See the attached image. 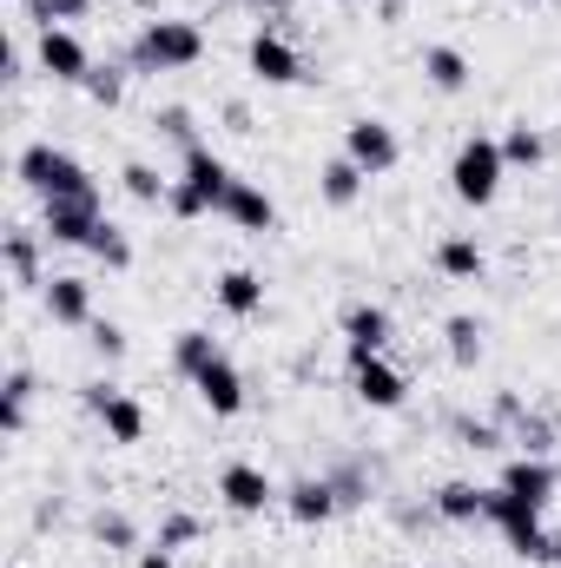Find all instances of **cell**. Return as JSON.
Here are the masks:
<instances>
[{"label":"cell","instance_id":"41","mask_svg":"<svg viewBox=\"0 0 561 568\" xmlns=\"http://www.w3.org/2000/svg\"><path fill=\"white\" fill-rule=\"evenodd\" d=\"M140 568H172V549H159V542H152V549H140Z\"/></svg>","mask_w":561,"mask_h":568},{"label":"cell","instance_id":"18","mask_svg":"<svg viewBox=\"0 0 561 568\" xmlns=\"http://www.w3.org/2000/svg\"><path fill=\"white\" fill-rule=\"evenodd\" d=\"M422 80H429L436 93H462V87L476 80V67H469V53H462V47L436 40V47H422Z\"/></svg>","mask_w":561,"mask_h":568},{"label":"cell","instance_id":"11","mask_svg":"<svg viewBox=\"0 0 561 568\" xmlns=\"http://www.w3.org/2000/svg\"><path fill=\"white\" fill-rule=\"evenodd\" d=\"M245 67H252V80H265V87H297V80H310V73H304V53H297L284 33H272V27L252 33Z\"/></svg>","mask_w":561,"mask_h":568},{"label":"cell","instance_id":"20","mask_svg":"<svg viewBox=\"0 0 561 568\" xmlns=\"http://www.w3.org/2000/svg\"><path fill=\"white\" fill-rule=\"evenodd\" d=\"M33 390H40V384H33V371H27V364H13V371H7V384H0V429H7V436H20V429H27Z\"/></svg>","mask_w":561,"mask_h":568},{"label":"cell","instance_id":"5","mask_svg":"<svg viewBox=\"0 0 561 568\" xmlns=\"http://www.w3.org/2000/svg\"><path fill=\"white\" fill-rule=\"evenodd\" d=\"M350 390H357V404H370V410H404L410 377H404L384 351H350Z\"/></svg>","mask_w":561,"mask_h":568},{"label":"cell","instance_id":"26","mask_svg":"<svg viewBox=\"0 0 561 568\" xmlns=\"http://www.w3.org/2000/svg\"><path fill=\"white\" fill-rule=\"evenodd\" d=\"M7 272H13L20 291H27V284H47V278H40V239H33L27 225H13V232H7Z\"/></svg>","mask_w":561,"mask_h":568},{"label":"cell","instance_id":"32","mask_svg":"<svg viewBox=\"0 0 561 568\" xmlns=\"http://www.w3.org/2000/svg\"><path fill=\"white\" fill-rule=\"evenodd\" d=\"M86 13H93V0H27V20L33 27H73Z\"/></svg>","mask_w":561,"mask_h":568},{"label":"cell","instance_id":"33","mask_svg":"<svg viewBox=\"0 0 561 568\" xmlns=\"http://www.w3.org/2000/svg\"><path fill=\"white\" fill-rule=\"evenodd\" d=\"M93 542H100V549H140V529H133L120 509H100V516H93Z\"/></svg>","mask_w":561,"mask_h":568},{"label":"cell","instance_id":"43","mask_svg":"<svg viewBox=\"0 0 561 568\" xmlns=\"http://www.w3.org/2000/svg\"><path fill=\"white\" fill-rule=\"evenodd\" d=\"M133 7H140V13H159V0H133Z\"/></svg>","mask_w":561,"mask_h":568},{"label":"cell","instance_id":"3","mask_svg":"<svg viewBox=\"0 0 561 568\" xmlns=\"http://www.w3.org/2000/svg\"><path fill=\"white\" fill-rule=\"evenodd\" d=\"M20 185L47 205V199H100V185H93V172L73 159V152H60L53 140H33V145H20Z\"/></svg>","mask_w":561,"mask_h":568},{"label":"cell","instance_id":"9","mask_svg":"<svg viewBox=\"0 0 561 568\" xmlns=\"http://www.w3.org/2000/svg\"><path fill=\"white\" fill-rule=\"evenodd\" d=\"M40 239H53V245H93V232L106 225V212H100V199H47L40 205Z\"/></svg>","mask_w":561,"mask_h":568},{"label":"cell","instance_id":"21","mask_svg":"<svg viewBox=\"0 0 561 568\" xmlns=\"http://www.w3.org/2000/svg\"><path fill=\"white\" fill-rule=\"evenodd\" d=\"M364 179H370V172H364L357 159H330V165L317 172V192H324V205H337V212H344V205H357V199H364Z\"/></svg>","mask_w":561,"mask_h":568},{"label":"cell","instance_id":"31","mask_svg":"<svg viewBox=\"0 0 561 568\" xmlns=\"http://www.w3.org/2000/svg\"><path fill=\"white\" fill-rule=\"evenodd\" d=\"M509 443H522V456H549V449H555V424L536 417V410H522V417L509 424Z\"/></svg>","mask_w":561,"mask_h":568},{"label":"cell","instance_id":"37","mask_svg":"<svg viewBox=\"0 0 561 568\" xmlns=\"http://www.w3.org/2000/svg\"><path fill=\"white\" fill-rule=\"evenodd\" d=\"M456 436H462V449H502L509 443L502 424H476V417H456Z\"/></svg>","mask_w":561,"mask_h":568},{"label":"cell","instance_id":"30","mask_svg":"<svg viewBox=\"0 0 561 568\" xmlns=\"http://www.w3.org/2000/svg\"><path fill=\"white\" fill-rule=\"evenodd\" d=\"M86 252H93V258H100L106 272H126V265H133V239H126V232H120L113 219H106V225L93 232V245H86Z\"/></svg>","mask_w":561,"mask_h":568},{"label":"cell","instance_id":"25","mask_svg":"<svg viewBox=\"0 0 561 568\" xmlns=\"http://www.w3.org/2000/svg\"><path fill=\"white\" fill-rule=\"evenodd\" d=\"M502 159H509V172H536V165L549 159V140H542L529 120H516V126L502 133Z\"/></svg>","mask_w":561,"mask_h":568},{"label":"cell","instance_id":"24","mask_svg":"<svg viewBox=\"0 0 561 568\" xmlns=\"http://www.w3.org/2000/svg\"><path fill=\"white\" fill-rule=\"evenodd\" d=\"M442 344H449V364H456V371H476V364H482V317L456 311V317L442 324Z\"/></svg>","mask_w":561,"mask_h":568},{"label":"cell","instance_id":"28","mask_svg":"<svg viewBox=\"0 0 561 568\" xmlns=\"http://www.w3.org/2000/svg\"><path fill=\"white\" fill-rule=\"evenodd\" d=\"M120 185H126L140 205H165V199H172V179H159V165H145V159H126V165H120Z\"/></svg>","mask_w":561,"mask_h":568},{"label":"cell","instance_id":"17","mask_svg":"<svg viewBox=\"0 0 561 568\" xmlns=\"http://www.w3.org/2000/svg\"><path fill=\"white\" fill-rule=\"evenodd\" d=\"M337 324H344V351H384V344H390V331H397L384 304H344V317H337Z\"/></svg>","mask_w":561,"mask_h":568},{"label":"cell","instance_id":"16","mask_svg":"<svg viewBox=\"0 0 561 568\" xmlns=\"http://www.w3.org/2000/svg\"><path fill=\"white\" fill-rule=\"evenodd\" d=\"M225 219H232L238 232H272V225H278V205H272V192H265L258 179H232V192H225Z\"/></svg>","mask_w":561,"mask_h":568},{"label":"cell","instance_id":"12","mask_svg":"<svg viewBox=\"0 0 561 568\" xmlns=\"http://www.w3.org/2000/svg\"><path fill=\"white\" fill-rule=\"evenodd\" d=\"M337 509H344V503H337L330 476H297V483L284 489V516H290L297 529H324V523H330Z\"/></svg>","mask_w":561,"mask_h":568},{"label":"cell","instance_id":"38","mask_svg":"<svg viewBox=\"0 0 561 568\" xmlns=\"http://www.w3.org/2000/svg\"><path fill=\"white\" fill-rule=\"evenodd\" d=\"M198 529H205V523L178 509V516H165V529H159V549H185V542H198Z\"/></svg>","mask_w":561,"mask_h":568},{"label":"cell","instance_id":"19","mask_svg":"<svg viewBox=\"0 0 561 568\" xmlns=\"http://www.w3.org/2000/svg\"><path fill=\"white\" fill-rule=\"evenodd\" d=\"M212 297H218L225 317H258V311H265V278L238 265V272H225V278L212 284Z\"/></svg>","mask_w":561,"mask_h":568},{"label":"cell","instance_id":"13","mask_svg":"<svg viewBox=\"0 0 561 568\" xmlns=\"http://www.w3.org/2000/svg\"><path fill=\"white\" fill-rule=\"evenodd\" d=\"M40 304H47V317L67 324V331H86V324H93V284L73 278V272H60V278L40 284Z\"/></svg>","mask_w":561,"mask_h":568},{"label":"cell","instance_id":"35","mask_svg":"<svg viewBox=\"0 0 561 568\" xmlns=\"http://www.w3.org/2000/svg\"><path fill=\"white\" fill-rule=\"evenodd\" d=\"M86 100H93V106H120V100H126V73H120V67H93V73H86Z\"/></svg>","mask_w":561,"mask_h":568},{"label":"cell","instance_id":"44","mask_svg":"<svg viewBox=\"0 0 561 568\" xmlns=\"http://www.w3.org/2000/svg\"><path fill=\"white\" fill-rule=\"evenodd\" d=\"M330 7H350V0H330Z\"/></svg>","mask_w":561,"mask_h":568},{"label":"cell","instance_id":"23","mask_svg":"<svg viewBox=\"0 0 561 568\" xmlns=\"http://www.w3.org/2000/svg\"><path fill=\"white\" fill-rule=\"evenodd\" d=\"M436 516H442V523H489V489H476V483H442V489H436Z\"/></svg>","mask_w":561,"mask_h":568},{"label":"cell","instance_id":"14","mask_svg":"<svg viewBox=\"0 0 561 568\" xmlns=\"http://www.w3.org/2000/svg\"><path fill=\"white\" fill-rule=\"evenodd\" d=\"M192 390H198V404H205L212 417H238V410H245V377H238V364H232V357L205 364V371L192 377Z\"/></svg>","mask_w":561,"mask_h":568},{"label":"cell","instance_id":"27","mask_svg":"<svg viewBox=\"0 0 561 568\" xmlns=\"http://www.w3.org/2000/svg\"><path fill=\"white\" fill-rule=\"evenodd\" d=\"M482 265H489V258H482L476 239H442V245H436V272H442V278H482Z\"/></svg>","mask_w":561,"mask_h":568},{"label":"cell","instance_id":"45","mask_svg":"<svg viewBox=\"0 0 561 568\" xmlns=\"http://www.w3.org/2000/svg\"><path fill=\"white\" fill-rule=\"evenodd\" d=\"M555 568H561V556H555Z\"/></svg>","mask_w":561,"mask_h":568},{"label":"cell","instance_id":"8","mask_svg":"<svg viewBox=\"0 0 561 568\" xmlns=\"http://www.w3.org/2000/svg\"><path fill=\"white\" fill-rule=\"evenodd\" d=\"M344 159H357L370 179H384V172H397L404 140H397V126H390V120L364 113V120H350V126H344Z\"/></svg>","mask_w":561,"mask_h":568},{"label":"cell","instance_id":"22","mask_svg":"<svg viewBox=\"0 0 561 568\" xmlns=\"http://www.w3.org/2000/svg\"><path fill=\"white\" fill-rule=\"evenodd\" d=\"M218 357H225V351H218V337H212V331H198V324L172 337V371H178L185 384H192V377H198L205 364H218Z\"/></svg>","mask_w":561,"mask_h":568},{"label":"cell","instance_id":"10","mask_svg":"<svg viewBox=\"0 0 561 568\" xmlns=\"http://www.w3.org/2000/svg\"><path fill=\"white\" fill-rule=\"evenodd\" d=\"M218 496H225L232 516H265L272 503H284V489L258 469V463H225V469H218Z\"/></svg>","mask_w":561,"mask_h":568},{"label":"cell","instance_id":"42","mask_svg":"<svg viewBox=\"0 0 561 568\" xmlns=\"http://www.w3.org/2000/svg\"><path fill=\"white\" fill-rule=\"evenodd\" d=\"M377 13H384V27H397L404 20V0H377Z\"/></svg>","mask_w":561,"mask_h":568},{"label":"cell","instance_id":"34","mask_svg":"<svg viewBox=\"0 0 561 568\" xmlns=\"http://www.w3.org/2000/svg\"><path fill=\"white\" fill-rule=\"evenodd\" d=\"M152 126H159L165 140L178 145V152H192V145H198V120H192V106H165V113H159Z\"/></svg>","mask_w":561,"mask_h":568},{"label":"cell","instance_id":"46","mask_svg":"<svg viewBox=\"0 0 561 568\" xmlns=\"http://www.w3.org/2000/svg\"><path fill=\"white\" fill-rule=\"evenodd\" d=\"M529 7H536V0H529Z\"/></svg>","mask_w":561,"mask_h":568},{"label":"cell","instance_id":"6","mask_svg":"<svg viewBox=\"0 0 561 568\" xmlns=\"http://www.w3.org/2000/svg\"><path fill=\"white\" fill-rule=\"evenodd\" d=\"M80 404H86V410H93V417L106 424V436H113L120 449H126V443H140V436H145V404L133 397V390L106 384V377H100V384H80Z\"/></svg>","mask_w":561,"mask_h":568},{"label":"cell","instance_id":"40","mask_svg":"<svg viewBox=\"0 0 561 568\" xmlns=\"http://www.w3.org/2000/svg\"><path fill=\"white\" fill-rule=\"evenodd\" d=\"M225 126H232V133H252V106H245V100H232V106H225Z\"/></svg>","mask_w":561,"mask_h":568},{"label":"cell","instance_id":"15","mask_svg":"<svg viewBox=\"0 0 561 568\" xmlns=\"http://www.w3.org/2000/svg\"><path fill=\"white\" fill-rule=\"evenodd\" d=\"M555 463L549 456H516L509 469H502V489L516 496V503H529V509H549L555 503Z\"/></svg>","mask_w":561,"mask_h":568},{"label":"cell","instance_id":"36","mask_svg":"<svg viewBox=\"0 0 561 568\" xmlns=\"http://www.w3.org/2000/svg\"><path fill=\"white\" fill-rule=\"evenodd\" d=\"M86 344H93L106 364H120V357H126V331H120L113 317H93V324H86Z\"/></svg>","mask_w":561,"mask_h":568},{"label":"cell","instance_id":"2","mask_svg":"<svg viewBox=\"0 0 561 568\" xmlns=\"http://www.w3.org/2000/svg\"><path fill=\"white\" fill-rule=\"evenodd\" d=\"M205 60V33H198V20H145L140 40L126 47V67L133 73H185V67H198Z\"/></svg>","mask_w":561,"mask_h":568},{"label":"cell","instance_id":"1","mask_svg":"<svg viewBox=\"0 0 561 568\" xmlns=\"http://www.w3.org/2000/svg\"><path fill=\"white\" fill-rule=\"evenodd\" d=\"M232 165L212 152V145L198 140L185 159H178V179H172V199H165V212L172 219H205V212H225V192H232Z\"/></svg>","mask_w":561,"mask_h":568},{"label":"cell","instance_id":"39","mask_svg":"<svg viewBox=\"0 0 561 568\" xmlns=\"http://www.w3.org/2000/svg\"><path fill=\"white\" fill-rule=\"evenodd\" d=\"M516 417H522V397H516V390H496V424L509 429Z\"/></svg>","mask_w":561,"mask_h":568},{"label":"cell","instance_id":"7","mask_svg":"<svg viewBox=\"0 0 561 568\" xmlns=\"http://www.w3.org/2000/svg\"><path fill=\"white\" fill-rule=\"evenodd\" d=\"M33 60H40V73L60 80V87H86V73H93V53H86V40H80L73 27H40V33H33Z\"/></svg>","mask_w":561,"mask_h":568},{"label":"cell","instance_id":"29","mask_svg":"<svg viewBox=\"0 0 561 568\" xmlns=\"http://www.w3.org/2000/svg\"><path fill=\"white\" fill-rule=\"evenodd\" d=\"M324 476H330V489H337L344 509H364V503H370V463H337V469H324Z\"/></svg>","mask_w":561,"mask_h":568},{"label":"cell","instance_id":"4","mask_svg":"<svg viewBox=\"0 0 561 568\" xmlns=\"http://www.w3.org/2000/svg\"><path fill=\"white\" fill-rule=\"evenodd\" d=\"M502 179H509L502 140H489V133H469V140L456 145V159H449V192H456L462 205H496Z\"/></svg>","mask_w":561,"mask_h":568}]
</instances>
